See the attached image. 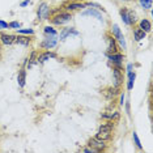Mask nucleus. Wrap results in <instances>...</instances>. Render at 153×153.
<instances>
[{
  "label": "nucleus",
  "instance_id": "f257e3e1",
  "mask_svg": "<svg viewBox=\"0 0 153 153\" xmlns=\"http://www.w3.org/2000/svg\"><path fill=\"white\" fill-rule=\"evenodd\" d=\"M72 20V15L69 12H60L56 13L54 17H51V22L54 25H64Z\"/></svg>",
  "mask_w": 153,
  "mask_h": 153
},
{
  "label": "nucleus",
  "instance_id": "f03ea898",
  "mask_svg": "<svg viewBox=\"0 0 153 153\" xmlns=\"http://www.w3.org/2000/svg\"><path fill=\"white\" fill-rule=\"evenodd\" d=\"M105 143L106 141L101 140V139H98V137H92L88 141V145L90 148L96 149L97 152H102V151H105V149H106V144H105Z\"/></svg>",
  "mask_w": 153,
  "mask_h": 153
},
{
  "label": "nucleus",
  "instance_id": "7ed1b4c3",
  "mask_svg": "<svg viewBox=\"0 0 153 153\" xmlns=\"http://www.w3.org/2000/svg\"><path fill=\"white\" fill-rule=\"evenodd\" d=\"M111 29H113V37L115 38V39L118 41V42L120 43V46L123 47L124 50H126V41H124V37H123V34L120 33V29H119V26L114 24Z\"/></svg>",
  "mask_w": 153,
  "mask_h": 153
},
{
  "label": "nucleus",
  "instance_id": "20e7f679",
  "mask_svg": "<svg viewBox=\"0 0 153 153\" xmlns=\"http://www.w3.org/2000/svg\"><path fill=\"white\" fill-rule=\"evenodd\" d=\"M38 19L42 20H50V8L46 3H42L38 8Z\"/></svg>",
  "mask_w": 153,
  "mask_h": 153
},
{
  "label": "nucleus",
  "instance_id": "39448f33",
  "mask_svg": "<svg viewBox=\"0 0 153 153\" xmlns=\"http://www.w3.org/2000/svg\"><path fill=\"white\" fill-rule=\"evenodd\" d=\"M115 53H118L117 39L113 36H107V50H106V54H115Z\"/></svg>",
  "mask_w": 153,
  "mask_h": 153
},
{
  "label": "nucleus",
  "instance_id": "423d86ee",
  "mask_svg": "<svg viewBox=\"0 0 153 153\" xmlns=\"http://www.w3.org/2000/svg\"><path fill=\"white\" fill-rule=\"evenodd\" d=\"M107 58H109V60L111 62V63L115 64V67H118V68L122 67V62H123V59H124L122 54H118V53H115V54H107Z\"/></svg>",
  "mask_w": 153,
  "mask_h": 153
},
{
  "label": "nucleus",
  "instance_id": "0eeeda50",
  "mask_svg": "<svg viewBox=\"0 0 153 153\" xmlns=\"http://www.w3.org/2000/svg\"><path fill=\"white\" fill-rule=\"evenodd\" d=\"M56 36H51V37H48V38H46V39L43 41L42 43H41V47L42 48H53V47H55L56 46Z\"/></svg>",
  "mask_w": 153,
  "mask_h": 153
},
{
  "label": "nucleus",
  "instance_id": "6e6552de",
  "mask_svg": "<svg viewBox=\"0 0 153 153\" xmlns=\"http://www.w3.org/2000/svg\"><path fill=\"white\" fill-rule=\"evenodd\" d=\"M120 71L122 69L120 68H118V67H115L113 69V74H114V86H115V88H119V85L122 84V82H123V75L120 74Z\"/></svg>",
  "mask_w": 153,
  "mask_h": 153
},
{
  "label": "nucleus",
  "instance_id": "1a4fd4ad",
  "mask_svg": "<svg viewBox=\"0 0 153 153\" xmlns=\"http://www.w3.org/2000/svg\"><path fill=\"white\" fill-rule=\"evenodd\" d=\"M16 36H12V34H1L0 36V42L5 46H11V45L15 43Z\"/></svg>",
  "mask_w": 153,
  "mask_h": 153
},
{
  "label": "nucleus",
  "instance_id": "9d476101",
  "mask_svg": "<svg viewBox=\"0 0 153 153\" xmlns=\"http://www.w3.org/2000/svg\"><path fill=\"white\" fill-rule=\"evenodd\" d=\"M86 4H82V3H69V4L65 5V11L67 12H75L79 11V9L85 8Z\"/></svg>",
  "mask_w": 153,
  "mask_h": 153
},
{
  "label": "nucleus",
  "instance_id": "9b49d317",
  "mask_svg": "<svg viewBox=\"0 0 153 153\" xmlns=\"http://www.w3.org/2000/svg\"><path fill=\"white\" fill-rule=\"evenodd\" d=\"M30 42H32V38H29V37H25V36H16L15 43L22 45V46H29V45H30Z\"/></svg>",
  "mask_w": 153,
  "mask_h": 153
},
{
  "label": "nucleus",
  "instance_id": "f8f14e48",
  "mask_svg": "<svg viewBox=\"0 0 153 153\" xmlns=\"http://www.w3.org/2000/svg\"><path fill=\"white\" fill-rule=\"evenodd\" d=\"M139 27H140L141 30H144L145 33H149L152 30V25H151V21L147 19H143L140 22H139Z\"/></svg>",
  "mask_w": 153,
  "mask_h": 153
},
{
  "label": "nucleus",
  "instance_id": "ddd939ff",
  "mask_svg": "<svg viewBox=\"0 0 153 153\" xmlns=\"http://www.w3.org/2000/svg\"><path fill=\"white\" fill-rule=\"evenodd\" d=\"M56 55H55L54 53H50V51H46V53H42L39 55V56L37 58V63H43V62H46L47 59L50 58H55Z\"/></svg>",
  "mask_w": 153,
  "mask_h": 153
},
{
  "label": "nucleus",
  "instance_id": "4468645a",
  "mask_svg": "<svg viewBox=\"0 0 153 153\" xmlns=\"http://www.w3.org/2000/svg\"><path fill=\"white\" fill-rule=\"evenodd\" d=\"M145 36H147V33L144 32V30H141L140 27H136V29L134 30V38H135V41H141V39H144Z\"/></svg>",
  "mask_w": 153,
  "mask_h": 153
},
{
  "label": "nucleus",
  "instance_id": "2eb2a0df",
  "mask_svg": "<svg viewBox=\"0 0 153 153\" xmlns=\"http://www.w3.org/2000/svg\"><path fill=\"white\" fill-rule=\"evenodd\" d=\"M25 80H26V71L25 69H20V72H19V76H17V81H19V85L22 86L25 85Z\"/></svg>",
  "mask_w": 153,
  "mask_h": 153
},
{
  "label": "nucleus",
  "instance_id": "dca6fc26",
  "mask_svg": "<svg viewBox=\"0 0 153 153\" xmlns=\"http://www.w3.org/2000/svg\"><path fill=\"white\" fill-rule=\"evenodd\" d=\"M82 15L84 16H93V17H96V19H98L100 21H102V16L100 15L97 11H94V9H88V11H85V12H82Z\"/></svg>",
  "mask_w": 153,
  "mask_h": 153
},
{
  "label": "nucleus",
  "instance_id": "f3484780",
  "mask_svg": "<svg viewBox=\"0 0 153 153\" xmlns=\"http://www.w3.org/2000/svg\"><path fill=\"white\" fill-rule=\"evenodd\" d=\"M120 17H122V20H123V22L126 24V25H128V9L122 8L120 9Z\"/></svg>",
  "mask_w": 153,
  "mask_h": 153
},
{
  "label": "nucleus",
  "instance_id": "a211bd4d",
  "mask_svg": "<svg viewBox=\"0 0 153 153\" xmlns=\"http://www.w3.org/2000/svg\"><path fill=\"white\" fill-rule=\"evenodd\" d=\"M128 77H130V81H128L127 88H128V90H131L134 88V81H135V79H136V75H135V72H131V74H128Z\"/></svg>",
  "mask_w": 153,
  "mask_h": 153
},
{
  "label": "nucleus",
  "instance_id": "6ab92c4d",
  "mask_svg": "<svg viewBox=\"0 0 153 153\" xmlns=\"http://www.w3.org/2000/svg\"><path fill=\"white\" fill-rule=\"evenodd\" d=\"M69 34H75V36H76V34H77V32H76V30H74L72 27H71V29H64L63 33L60 34V39H64V38L67 37V36H69Z\"/></svg>",
  "mask_w": 153,
  "mask_h": 153
},
{
  "label": "nucleus",
  "instance_id": "aec40b11",
  "mask_svg": "<svg viewBox=\"0 0 153 153\" xmlns=\"http://www.w3.org/2000/svg\"><path fill=\"white\" fill-rule=\"evenodd\" d=\"M140 5L144 9H151L152 8V0H139Z\"/></svg>",
  "mask_w": 153,
  "mask_h": 153
},
{
  "label": "nucleus",
  "instance_id": "412c9836",
  "mask_svg": "<svg viewBox=\"0 0 153 153\" xmlns=\"http://www.w3.org/2000/svg\"><path fill=\"white\" fill-rule=\"evenodd\" d=\"M136 22V16L132 11H128V25H134Z\"/></svg>",
  "mask_w": 153,
  "mask_h": 153
},
{
  "label": "nucleus",
  "instance_id": "4be33fe9",
  "mask_svg": "<svg viewBox=\"0 0 153 153\" xmlns=\"http://www.w3.org/2000/svg\"><path fill=\"white\" fill-rule=\"evenodd\" d=\"M111 115H113V107H109V109H106L105 113L102 114V118H105V119H109L110 120Z\"/></svg>",
  "mask_w": 153,
  "mask_h": 153
},
{
  "label": "nucleus",
  "instance_id": "5701e85b",
  "mask_svg": "<svg viewBox=\"0 0 153 153\" xmlns=\"http://www.w3.org/2000/svg\"><path fill=\"white\" fill-rule=\"evenodd\" d=\"M45 33L46 34H50V36H56V30L51 26H46L45 27Z\"/></svg>",
  "mask_w": 153,
  "mask_h": 153
},
{
  "label": "nucleus",
  "instance_id": "b1692460",
  "mask_svg": "<svg viewBox=\"0 0 153 153\" xmlns=\"http://www.w3.org/2000/svg\"><path fill=\"white\" fill-rule=\"evenodd\" d=\"M132 136H134V141H135V144H136V147H137V149H143V147H141V144H140V140H139V137H137V134L136 132H134V135H132Z\"/></svg>",
  "mask_w": 153,
  "mask_h": 153
},
{
  "label": "nucleus",
  "instance_id": "393cba45",
  "mask_svg": "<svg viewBox=\"0 0 153 153\" xmlns=\"http://www.w3.org/2000/svg\"><path fill=\"white\" fill-rule=\"evenodd\" d=\"M19 33L21 34H34V30L33 29H16Z\"/></svg>",
  "mask_w": 153,
  "mask_h": 153
},
{
  "label": "nucleus",
  "instance_id": "a878e982",
  "mask_svg": "<svg viewBox=\"0 0 153 153\" xmlns=\"http://www.w3.org/2000/svg\"><path fill=\"white\" fill-rule=\"evenodd\" d=\"M119 111H114L113 113V115H111V118H110V120H113V122H115V120H118L119 119Z\"/></svg>",
  "mask_w": 153,
  "mask_h": 153
},
{
  "label": "nucleus",
  "instance_id": "bb28decb",
  "mask_svg": "<svg viewBox=\"0 0 153 153\" xmlns=\"http://www.w3.org/2000/svg\"><path fill=\"white\" fill-rule=\"evenodd\" d=\"M20 22H17V21H13L11 24H8V27H13V29H20Z\"/></svg>",
  "mask_w": 153,
  "mask_h": 153
},
{
  "label": "nucleus",
  "instance_id": "cd10ccee",
  "mask_svg": "<svg viewBox=\"0 0 153 153\" xmlns=\"http://www.w3.org/2000/svg\"><path fill=\"white\" fill-rule=\"evenodd\" d=\"M7 27H8V24L0 20V29H7Z\"/></svg>",
  "mask_w": 153,
  "mask_h": 153
},
{
  "label": "nucleus",
  "instance_id": "c85d7f7f",
  "mask_svg": "<svg viewBox=\"0 0 153 153\" xmlns=\"http://www.w3.org/2000/svg\"><path fill=\"white\" fill-rule=\"evenodd\" d=\"M132 72V64H128L127 65V74H131Z\"/></svg>",
  "mask_w": 153,
  "mask_h": 153
},
{
  "label": "nucleus",
  "instance_id": "c756f323",
  "mask_svg": "<svg viewBox=\"0 0 153 153\" xmlns=\"http://www.w3.org/2000/svg\"><path fill=\"white\" fill-rule=\"evenodd\" d=\"M26 5H29V0H25V1L21 3V7H26Z\"/></svg>",
  "mask_w": 153,
  "mask_h": 153
},
{
  "label": "nucleus",
  "instance_id": "7c9ffc66",
  "mask_svg": "<svg viewBox=\"0 0 153 153\" xmlns=\"http://www.w3.org/2000/svg\"><path fill=\"white\" fill-rule=\"evenodd\" d=\"M123 103H124V93L120 96V105H123Z\"/></svg>",
  "mask_w": 153,
  "mask_h": 153
},
{
  "label": "nucleus",
  "instance_id": "2f4dec72",
  "mask_svg": "<svg viewBox=\"0 0 153 153\" xmlns=\"http://www.w3.org/2000/svg\"><path fill=\"white\" fill-rule=\"evenodd\" d=\"M0 54H1V46H0Z\"/></svg>",
  "mask_w": 153,
  "mask_h": 153
},
{
  "label": "nucleus",
  "instance_id": "473e14b6",
  "mask_svg": "<svg viewBox=\"0 0 153 153\" xmlns=\"http://www.w3.org/2000/svg\"><path fill=\"white\" fill-rule=\"evenodd\" d=\"M124 1H131V0H124Z\"/></svg>",
  "mask_w": 153,
  "mask_h": 153
}]
</instances>
